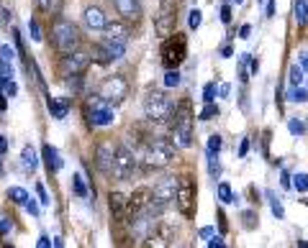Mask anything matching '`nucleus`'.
Wrapping results in <instances>:
<instances>
[{"label": "nucleus", "mask_w": 308, "mask_h": 248, "mask_svg": "<svg viewBox=\"0 0 308 248\" xmlns=\"http://www.w3.org/2000/svg\"><path fill=\"white\" fill-rule=\"evenodd\" d=\"M175 159V144L170 138H165L162 133L154 136L141 151H139V164L144 172H151V169H162L167 166L170 162Z\"/></svg>", "instance_id": "nucleus-1"}, {"label": "nucleus", "mask_w": 308, "mask_h": 248, "mask_svg": "<svg viewBox=\"0 0 308 248\" xmlns=\"http://www.w3.org/2000/svg\"><path fill=\"white\" fill-rule=\"evenodd\" d=\"M193 123H195V116H193V102L190 100H183L172 112V138H175V146L180 148H190L193 146Z\"/></svg>", "instance_id": "nucleus-2"}, {"label": "nucleus", "mask_w": 308, "mask_h": 248, "mask_svg": "<svg viewBox=\"0 0 308 248\" xmlns=\"http://www.w3.org/2000/svg\"><path fill=\"white\" fill-rule=\"evenodd\" d=\"M128 38H131V31H128V24H123V20H116V24H108L103 28V38H100V46L105 49L108 59L118 62L123 59L126 54V46H128Z\"/></svg>", "instance_id": "nucleus-3"}, {"label": "nucleus", "mask_w": 308, "mask_h": 248, "mask_svg": "<svg viewBox=\"0 0 308 248\" xmlns=\"http://www.w3.org/2000/svg\"><path fill=\"white\" fill-rule=\"evenodd\" d=\"M52 44H54V49L59 54H70V52L80 49L82 34H80V28L72 24V20L54 18V24H52Z\"/></svg>", "instance_id": "nucleus-4"}, {"label": "nucleus", "mask_w": 308, "mask_h": 248, "mask_svg": "<svg viewBox=\"0 0 308 248\" xmlns=\"http://www.w3.org/2000/svg\"><path fill=\"white\" fill-rule=\"evenodd\" d=\"M172 112H175V102L162 92V90H151V92L144 98V116L157 128L172 123Z\"/></svg>", "instance_id": "nucleus-5"}, {"label": "nucleus", "mask_w": 308, "mask_h": 248, "mask_svg": "<svg viewBox=\"0 0 308 248\" xmlns=\"http://www.w3.org/2000/svg\"><path fill=\"white\" fill-rule=\"evenodd\" d=\"M175 194H178V179L175 176H167V179H160L157 184H154L151 190V197H149V208L146 212L154 215V218H160L172 202H175Z\"/></svg>", "instance_id": "nucleus-6"}, {"label": "nucleus", "mask_w": 308, "mask_h": 248, "mask_svg": "<svg viewBox=\"0 0 308 248\" xmlns=\"http://www.w3.org/2000/svg\"><path fill=\"white\" fill-rule=\"evenodd\" d=\"M160 56H162V66H165V70H178V66L185 62V56H188V38H185V34L172 31L162 41Z\"/></svg>", "instance_id": "nucleus-7"}, {"label": "nucleus", "mask_w": 308, "mask_h": 248, "mask_svg": "<svg viewBox=\"0 0 308 248\" xmlns=\"http://www.w3.org/2000/svg\"><path fill=\"white\" fill-rule=\"evenodd\" d=\"M136 172H139V156H136V151H131L126 144H118L116 146V159H113L111 176L118 179V182H128Z\"/></svg>", "instance_id": "nucleus-8"}, {"label": "nucleus", "mask_w": 308, "mask_h": 248, "mask_svg": "<svg viewBox=\"0 0 308 248\" xmlns=\"http://www.w3.org/2000/svg\"><path fill=\"white\" fill-rule=\"evenodd\" d=\"M180 6H183V0H160V10L154 16V31H157V36L167 38L175 31Z\"/></svg>", "instance_id": "nucleus-9"}, {"label": "nucleus", "mask_w": 308, "mask_h": 248, "mask_svg": "<svg viewBox=\"0 0 308 248\" xmlns=\"http://www.w3.org/2000/svg\"><path fill=\"white\" fill-rule=\"evenodd\" d=\"M98 98L108 105H118L128 98V82L121 74H111V77H103L100 87H98Z\"/></svg>", "instance_id": "nucleus-10"}, {"label": "nucleus", "mask_w": 308, "mask_h": 248, "mask_svg": "<svg viewBox=\"0 0 308 248\" xmlns=\"http://www.w3.org/2000/svg\"><path fill=\"white\" fill-rule=\"evenodd\" d=\"M82 110H85L87 123H90L93 128H105V126L113 123V108L108 105V102H103L98 95H90V98H87V102H85Z\"/></svg>", "instance_id": "nucleus-11"}, {"label": "nucleus", "mask_w": 308, "mask_h": 248, "mask_svg": "<svg viewBox=\"0 0 308 248\" xmlns=\"http://www.w3.org/2000/svg\"><path fill=\"white\" fill-rule=\"evenodd\" d=\"M175 208L183 218H190L195 210V184L190 176H180L178 179V194H175Z\"/></svg>", "instance_id": "nucleus-12"}, {"label": "nucleus", "mask_w": 308, "mask_h": 248, "mask_svg": "<svg viewBox=\"0 0 308 248\" xmlns=\"http://www.w3.org/2000/svg\"><path fill=\"white\" fill-rule=\"evenodd\" d=\"M87 66H90V54L75 49V52H70V54L62 56V62H59V72H62L64 80H67V77H72V74H85Z\"/></svg>", "instance_id": "nucleus-13"}, {"label": "nucleus", "mask_w": 308, "mask_h": 248, "mask_svg": "<svg viewBox=\"0 0 308 248\" xmlns=\"http://www.w3.org/2000/svg\"><path fill=\"white\" fill-rule=\"evenodd\" d=\"M113 10L118 13V18L123 20V24L128 26H139L141 24V3L139 0H113Z\"/></svg>", "instance_id": "nucleus-14"}, {"label": "nucleus", "mask_w": 308, "mask_h": 248, "mask_svg": "<svg viewBox=\"0 0 308 248\" xmlns=\"http://www.w3.org/2000/svg\"><path fill=\"white\" fill-rule=\"evenodd\" d=\"M116 146H118V144H113V141H100V144L95 146V166H98V172L105 174V176H111V172H113Z\"/></svg>", "instance_id": "nucleus-15"}, {"label": "nucleus", "mask_w": 308, "mask_h": 248, "mask_svg": "<svg viewBox=\"0 0 308 248\" xmlns=\"http://www.w3.org/2000/svg\"><path fill=\"white\" fill-rule=\"evenodd\" d=\"M175 236H178V228H175L172 222L157 220V222H154V228H151V233H149V238H146V243L149 246H172Z\"/></svg>", "instance_id": "nucleus-16"}, {"label": "nucleus", "mask_w": 308, "mask_h": 248, "mask_svg": "<svg viewBox=\"0 0 308 248\" xmlns=\"http://www.w3.org/2000/svg\"><path fill=\"white\" fill-rule=\"evenodd\" d=\"M149 197H151V190L149 187H139V190H134V192L126 197V215H128V220L141 215V212H146Z\"/></svg>", "instance_id": "nucleus-17"}, {"label": "nucleus", "mask_w": 308, "mask_h": 248, "mask_svg": "<svg viewBox=\"0 0 308 248\" xmlns=\"http://www.w3.org/2000/svg\"><path fill=\"white\" fill-rule=\"evenodd\" d=\"M108 208H111V218H113V225L116 230H123L128 225V215H126V197L121 192H111L108 197Z\"/></svg>", "instance_id": "nucleus-18"}, {"label": "nucleus", "mask_w": 308, "mask_h": 248, "mask_svg": "<svg viewBox=\"0 0 308 248\" xmlns=\"http://www.w3.org/2000/svg\"><path fill=\"white\" fill-rule=\"evenodd\" d=\"M82 24L87 31H103L108 26V16L100 6H87L82 10Z\"/></svg>", "instance_id": "nucleus-19"}, {"label": "nucleus", "mask_w": 308, "mask_h": 248, "mask_svg": "<svg viewBox=\"0 0 308 248\" xmlns=\"http://www.w3.org/2000/svg\"><path fill=\"white\" fill-rule=\"evenodd\" d=\"M70 105H72L70 98H49V100H47V108H49V112H52V118H57V120L67 118Z\"/></svg>", "instance_id": "nucleus-20"}, {"label": "nucleus", "mask_w": 308, "mask_h": 248, "mask_svg": "<svg viewBox=\"0 0 308 248\" xmlns=\"http://www.w3.org/2000/svg\"><path fill=\"white\" fill-rule=\"evenodd\" d=\"M41 154H44V164H47V169H49V174H57L62 166H64V162L59 159V151L52 146V144H44V148H41Z\"/></svg>", "instance_id": "nucleus-21"}, {"label": "nucleus", "mask_w": 308, "mask_h": 248, "mask_svg": "<svg viewBox=\"0 0 308 248\" xmlns=\"http://www.w3.org/2000/svg\"><path fill=\"white\" fill-rule=\"evenodd\" d=\"M293 18H295L298 28L308 26V0H295L293 3Z\"/></svg>", "instance_id": "nucleus-22"}, {"label": "nucleus", "mask_w": 308, "mask_h": 248, "mask_svg": "<svg viewBox=\"0 0 308 248\" xmlns=\"http://www.w3.org/2000/svg\"><path fill=\"white\" fill-rule=\"evenodd\" d=\"M21 159H24L26 172H36L39 159H36V151H34V146H24V154H21Z\"/></svg>", "instance_id": "nucleus-23"}, {"label": "nucleus", "mask_w": 308, "mask_h": 248, "mask_svg": "<svg viewBox=\"0 0 308 248\" xmlns=\"http://www.w3.org/2000/svg\"><path fill=\"white\" fill-rule=\"evenodd\" d=\"M265 197L270 200V210H272V215H275L277 220H282V218H285V208H282V202H280V197H277L275 192H270V190L265 192Z\"/></svg>", "instance_id": "nucleus-24"}, {"label": "nucleus", "mask_w": 308, "mask_h": 248, "mask_svg": "<svg viewBox=\"0 0 308 248\" xmlns=\"http://www.w3.org/2000/svg\"><path fill=\"white\" fill-rule=\"evenodd\" d=\"M305 74V70H303V66L295 62V64H290V72H288V82H290V87H298V84H303V77Z\"/></svg>", "instance_id": "nucleus-25"}, {"label": "nucleus", "mask_w": 308, "mask_h": 248, "mask_svg": "<svg viewBox=\"0 0 308 248\" xmlns=\"http://www.w3.org/2000/svg\"><path fill=\"white\" fill-rule=\"evenodd\" d=\"M8 200L13 202V205H26L29 192H26L24 187H11V190H8Z\"/></svg>", "instance_id": "nucleus-26"}, {"label": "nucleus", "mask_w": 308, "mask_h": 248, "mask_svg": "<svg viewBox=\"0 0 308 248\" xmlns=\"http://www.w3.org/2000/svg\"><path fill=\"white\" fill-rule=\"evenodd\" d=\"M16 77V72H13V64L11 62H6V59H0V84H8L11 80Z\"/></svg>", "instance_id": "nucleus-27"}, {"label": "nucleus", "mask_w": 308, "mask_h": 248, "mask_svg": "<svg viewBox=\"0 0 308 248\" xmlns=\"http://www.w3.org/2000/svg\"><path fill=\"white\" fill-rule=\"evenodd\" d=\"M285 98H288V102H305V100H308V90H303L300 84H298V87H290Z\"/></svg>", "instance_id": "nucleus-28"}, {"label": "nucleus", "mask_w": 308, "mask_h": 248, "mask_svg": "<svg viewBox=\"0 0 308 248\" xmlns=\"http://www.w3.org/2000/svg\"><path fill=\"white\" fill-rule=\"evenodd\" d=\"M216 192H218V200H221L224 205H234V202H236V200H234V192H231V187H229L226 182L218 184V190H216Z\"/></svg>", "instance_id": "nucleus-29"}, {"label": "nucleus", "mask_w": 308, "mask_h": 248, "mask_svg": "<svg viewBox=\"0 0 308 248\" xmlns=\"http://www.w3.org/2000/svg\"><path fill=\"white\" fill-rule=\"evenodd\" d=\"M221 146H224V138L216 133V136H211L208 144H206V156H216L218 151H221Z\"/></svg>", "instance_id": "nucleus-30"}, {"label": "nucleus", "mask_w": 308, "mask_h": 248, "mask_svg": "<svg viewBox=\"0 0 308 248\" xmlns=\"http://www.w3.org/2000/svg\"><path fill=\"white\" fill-rule=\"evenodd\" d=\"M198 118H201V120H213V118H218V105H216V102H206L203 110L198 112Z\"/></svg>", "instance_id": "nucleus-31"}, {"label": "nucleus", "mask_w": 308, "mask_h": 248, "mask_svg": "<svg viewBox=\"0 0 308 248\" xmlns=\"http://www.w3.org/2000/svg\"><path fill=\"white\" fill-rule=\"evenodd\" d=\"M208 174H211L213 179L221 176V162H218V154H216V156H208Z\"/></svg>", "instance_id": "nucleus-32"}, {"label": "nucleus", "mask_w": 308, "mask_h": 248, "mask_svg": "<svg viewBox=\"0 0 308 248\" xmlns=\"http://www.w3.org/2000/svg\"><path fill=\"white\" fill-rule=\"evenodd\" d=\"M288 130L293 133V136H303V133H305V123L300 118H290L288 120Z\"/></svg>", "instance_id": "nucleus-33"}, {"label": "nucleus", "mask_w": 308, "mask_h": 248, "mask_svg": "<svg viewBox=\"0 0 308 248\" xmlns=\"http://www.w3.org/2000/svg\"><path fill=\"white\" fill-rule=\"evenodd\" d=\"M180 82H183V77H180L178 70H167V74H165V87H178Z\"/></svg>", "instance_id": "nucleus-34"}, {"label": "nucleus", "mask_w": 308, "mask_h": 248, "mask_svg": "<svg viewBox=\"0 0 308 248\" xmlns=\"http://www.w3.org/2000/svg\"><path fill=\"white\" fill-rule=\"evenodd\" d=\"M72 190H75V194H77V197H87V187H85V182H82V176H80V174H75V176H72Z\"/></svg>", "instance_id": "nucleus-35"}, {"label": "nucleus", "mask_w": 308, "mask_h": 248, "mask_svg": "<svg viewBox=\"0 0 308 248\" xmlns=\"http://www.w3.org/2000/svg\"><path fill=\"white\" fill-rule=\"evenodd\" d=\"M201 20H203V13L201 10H190V16H188V26L193 28V31H198V28H201Z\"/></svg>", "instance_id": "nucleus-36"}, {"label": "nucleus", "mask_w": 308, "mask_h": 248, "mask_svg": "<svg viewBox=\"0 0 308 248\" xmlns=\"http://www.w3.org/2000/svg\"><path fill=\"white\" fill-rule=\"evenodd\" d=\"M216 92H218V90H216V82H208V84L203 87V102H213V100H216Z\"/></svg>", "instance_id": "nucleus-37"}, {"label": "nucleus", "mask_w": 308, "mask_h": 248, "mask_svg": "<svg viewBox=\"0 0 308 248\" xmlns=\"http://www.w3.org/2000/svg\"><path fill=\"white\" fill-rule=\"evenodd\" d=\"M293 187H295L298 192H305V190H308V174H295V176H293Z\"/></svg>", "instance_id": "nucleus-38"}, {"label": "nucleus", "mask_w": 308, "mask_h": 248, "mask_svg": "<svg viewBox=\"0 0 308 248\" xmlns=\"http://www.w3.org/2000/svg\"><path fill=\"white\" fill-rule=\"evenodd\" d=\"M29 34H31V41H41V38H44V36H41V26L36 24L34 18L29 20Z\"/></svg>", "instance_id": "nucleus-39"}, {"label": "nucleus", "mask_w": 308, "mask_h": 248, "mask_svg": "<svg viewBox=\"0 0 308 248\" xmlns=\"http://www.w3.org/2000/svg\"><path fill=\"white\" fill-rule=\"evenodd\" d=\"M241 220H244V228H247V230H252L254 225H257V222H254V220H257V215H254L252 210H247L244 215H241Z\"/></svg>", "instance_id": "nucleus-40"}, {"label": "nucleus", "mask_w": 308, "mask_h": 248, "mask_svg": "<svg viewBox=\"0 0 308 248\" xmlns=\"http://www.w3.org/2000/svg\"><path fill=\"white\" fill-rule=\"evenodd\" d=\"M36 192H39V202H41V205H49V202H52V200H49V194H47V187H44L41 182L36 184Z\"/></svg>", "instance_id": "nucleus-41"}, {"label": "nucleus", "mask_w": 308, "mask_h": 248, "mask_svg": "<svg viewBox=\"0 0 308 248\" xmlns=\"http://www.w3.org/2000/svg\"><path fill=\"white\" fill-rule=\"evenodd\" d=\"M0 59H6V62H13V49L8 46V44H3V46H0Z\"/></svg>", "instance_id": "nucleus-42"}, {"label": "nucleus", "mask_w": 308, "mask_h": 248, "mask_svg": "<svg viewBox=\"0 0 308 248\" xmlns=\"http://www.w3.org/2000/svg\"><path fill=\"white\" fill-rule=\"evenodd\" d=\"M226 243H224V238L221 236H211L208 238V248H224Z\"/></svg>", "instance_id": "nucleus-43"}, {"label": "nucleus", "mask_w": 308, "mask_h": 248, "mask_svg": "<svg viewBox=\"0 0 308 248\" xmlns=\"http://www.w3.org/2000/svg\"><path fill=\"white\" fill-rule=\"evenodd\" d=\"M24 208H26V210H29V212L34 215V218H39V205H36V202H34L31 197L26 200V205H24Z\"/></svg>", "instance_id": "nucleus-44"}, {"label": "nucleus", "mask_w": 308, "mask_h": 248, "mask_svg": "<svg viewBox=\"0 0 308 248\" xmlns=\"http://www.w3.org/2000/svg\"><path fill=\"white\" fill-rule=\"evenodd\" d=\"M247 154H249V138H241V144H239V156L244 159Z\"/></svg>", "instance_id": "nucleus-45"}, {"label": "nucleus", "mask_w": 308, "mask_h": 248, "mask_svg": "<svg viewBox=\"0 0 308 248\" xmlns=\"http://www.w3.org/2000/svg\"><path fill=\"white\" fill-rule=\"evenodd\" d=\"M221 20L224 24H231V6H221Z\"/></svg>", "instance_id": "nucleus-46"}, {"label": "nucleus", "mask_w": 308, "mask_h": 248, "mask_svg": "<svg viewBox=\"0 0 308 248\" xmlns=\"http://www.w3.org/2000/svg\"><path fill=\"white\" fill-rule=\"evenodd\" d=\"M6 233H11V220L0 218V236H6Z\"/></svg>", "instance_id": "nucleus-47"}, {"label": "nucleus", "mask_w": 308, "mask_h": 248, "mask_svg": "<svg viewBox=\"0 0 308 248\" xmlns=\"http://www.w3.org/2000/svg\"><path fill=\"white\" fill-rule=\"evenodd\" d=\"M16 92H18V87H16V82L11 80V82L6 84V95H8V98H16Z\"/></svg>", "instance_id": "nucleus-48"}, {"label": "nucleus", "mask_w": 308, "mask_h": 248, "mask_svg": "<svg viewBox=\"0 0 308 248\" xmlns=\"http://www.w3.org/2000/svg\"><path fill=\"white\" fill-rule=\"evenodd\" d=\"M298 64H300L303 70L308 72V52H300V54H298Z\"/></svg>", "instance_id": "nucleus-49"}, {"label": "nucleus", "mask_w": 308, "mask_h": 248, "mask_svg": "<svg viewBox=\"0 0 308 248\" xmlns=\"http://www.w3.org/2000/svg\"><path fill=\"white\" fill-rule=\"evenodd\" d=\"M34 3H36L39 10H49L52 8V0H34Z\"/></svg>", "instance_id": "nucleus-50"}, {"label": "nucleus", "mask_w": 308, "mask_h": 248, "mask_svg": "<svg viewBox=\"0 0 308 248\" xmlns=\"http://www.w3.org/2000/svg\"><path fill=\"white\" fill-rule=\"evenodd\" d=\"M249 34H252V26L249 24H244V26L239 28V38H249Z\"/></svg>", "instance_id": "nucleus-51"}, {"label": "nucleus", "mask_w": 308, "mask_h": 248, "mask_svg": "<svg viewBox=\"0 0 308 248\" xmlns=\"http://www.w3.org/2000/svg\"><path fill=\"white\" fill-rule=\"evenodd\" d=\"M36 246H39V248H49V246H52V238H49V236H41V238L36 240Z\"/></svg>", "instance_id": "nucleus-52"}, {"label": "nucleus", "mask_w": 308, "mask_h": 248, "mask_svg": "<svg viewBox=\"0 0 308 248\" xmlns=\"http://www.w3.org/2000/svg\"><path fill=\"white\" fill-rule=\"evenodd\" d=\"M282 187H285V190H290V187H293V182H290V174H288V172H282Z\"/></svg>", "instance_id": "nucleus-53"}, {"label": "nucleus", "mask_w": 308, "mask_h": 248, "mask_svg": "<svg viewBox=\"0 0 308 248\" xmlns=\"http://www.w3.org/2000/svg\"><path fill=\"white\" fill-rule=\"evenodd\" d=\"M0 110H8V95L0 90Z\"/></svg>", "instance_id": "nucleus-54"}, {"label": "nucleus", "mask_w": 308, "mask_h": 248, "mask_svg": "<svg viewBox=\"0 0 308 248\" xmlns=\"http://www.w3.org/2000/svg\"><path fill=\"white\" fill-rule=\"evenodd\" d=\"M229 92H231V84H221V87H218V95H221V98H229Z\"/></svg>", "instance_id": "nucleus-55"}, {"label": "nucleus", "mask_w": 308, "mask_h": 248, "mask_svg": "<svg viewBox=\"0 0 308 248\" xmlns=\"http://www.w3.org/2000/svg\"><path fill=\"white\" fill-rule=\"evenodd\" d=\"M249 72H252V74L259 72V62H257V59H249Z\"/></svg>", "instance_id": "nucleus-56"}, {"label": "nucleus", "mask_w": 308, "mask_h": 248, "mask_svg": "<svg viewBox=\"0 0 308 248\" xmlns=\"http://www.w3.org/2000/svg\"><path fill=\"white\" fill-rule=\"evenodd\" d=\"M6 151H8V138H6V136H0V156H3Z\"/></svg>", "instance_id": "nucleus-57"}, {"label": "nucleus", "mask_w": 308, "mask_h": 248, "mask_svg": "<svg viewBox=\"0 0 308 248\" xmlns=\"http://www.w3.org/2000/svg\"><path fill=\"white\" fill-rule=\"evenodd\" d=\"M265 13H267V18H272V16H275V0H270V3H267Z\"/></svg>", "instance_id": "nucleus-58"}, {"label": "nucleus", "mask_w": 308, "mask_h": 248, "mask_svg": "<svg viewBox=\"0 0 308 248\" xmlns=\"http://www.w3.org/2000/svg\"><path fill=\"white\" fill-rule=\"evenodd\" d=\"M213 236V228L211 225H206V228H201V238H211Z\"/></svg>", "instance_id": "nucleus-59"}, {"label": "nucleus", "mask_w": 308, "mask_h": 248, "mask_svg": "<svg viewBox=\"0 0 308 248\" xmlns=\"http://www.w3.org/2000/svg\"><path fill=\"white\" fill-rule=\"evenodd\" d=\"M218 225H221V230H226V215L218 210Z\"/></svg>", "instance_id": "nucleus-60"}, {"label": "nucleus", "mask_w": 308, "mask_h": 248, "mask_svg": "<svg viewBox=\"0 0 308 248\" xmlns=\"http://www.w3.org/2000/svg\"><path fill=\"white\" fill-rule=\"evenodd\" d=\"M231 54H234V52H231V46H224V49H221V56H224V59H229Z\"/></svg>", "instance_id": "nucleus-61"}, {"label": "nucleus", "mask_w": 308, "mask_h": 248, "mask_svg": "<svg viewBox=\"0 0 308 248\" xmlns=\"http://www.w3.org/2000/svg\"><path fill=\"white\" fill-rule=\"evenodd\" d=\"M298 246H300V248H308V240H298Z\"/></svg>", "instance_id": "nucleus-62"}, {"label": "nucleus", "mask_w": 308, "mask_h": 248, "mask_svg": "<svg viewBox=\"0 0 308 248\" xmlns=\"http://www.w3.org/2000/svg\"><path fill=\"white\" fill-rule=\"evenodd\" d=\"M236 3H244V0H236Z\"/></svg>", "instance_id": "nucleus-63"}, {"label": "nucleus", "mask_w": 308, "mask_h": 248, "mask_svg": "<svg viewBox=\"0 0 308 248\" xmlns=\"http://www.w3.org/2000/svg\"><path fill=\"white\" fill-rule=\"evenodd\" d=\"M0 172H3V164H0Z\"/></svg>", "instance_id": "nucleus-64"}]
</instances>
